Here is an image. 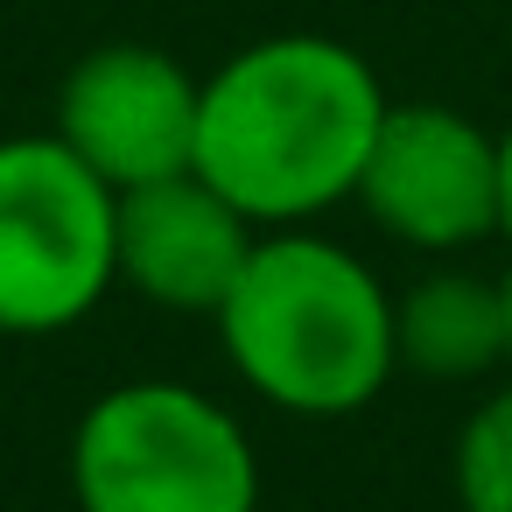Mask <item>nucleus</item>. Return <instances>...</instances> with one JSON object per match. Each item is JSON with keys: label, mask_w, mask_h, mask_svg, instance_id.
I'll return each instance as SVG.
<instances>
[{"label": "nucleus", "mask_w": 512, "mask_h": 512, "mask_svg": "<svg viewBox=\"0 0 512 512\" xmlns=\"http://www.w3.org/2000/svg\"><path fill=\"white\" fill-rule=\"evenodd\" d=\"M379 71L337 36H260L197 78L190 169L260 232L316 225L358 197L386 120Z\"/></svg>", "instance_id": "f257e3e1"}, {"label": "nucleus", "mask_w": 512, "mask_h": 512, "mask_svg": "<svg viewBox=\"0 0 512 512\" xmlns=\"http://www.w3.org/2000/svg\"><path fill=\"white\" fill-rule=\"evenodd\" d=\"M211 323L246 393L295 421H344L400 372L393 288L309 225L260 232Z\"/></svg>", "instance_id": "f03ea898"}, {"label": "nucleus", "mask_w": 512, "mask_h": 512, "mask_svg": "<svg viewBox=\"0 0 512 512\" xmlns=\"http://www.w3.org/2000/svg\"><path fill=\"white\" fill-rule=\"evenodd\" d=\"M78 512H260V456L246 421L183 386H106L71 428Z\"/></svg>", "instance_id": "7ed1b4c3"}, {"label": "nucleus", "mask_w": 512, "mask_h": 512, "mask_svg": "<svg viewBox=\"0 0 512 512\" xmlns=\"http://www.w3.org/2000/svg\"><path fill=\"white\" fill-rule=\"evenodd\" d=\"M120 288V190L57 134L0 141V337H57Z\"/></svg>", "instance_id": "20e7f679"}, {"label": "nucleus", "mask_w": 512, "mask_h": 512, "mask_svg": "<svg viewBox=\"0 0 512 512\" xmlns=\"http://www.w3.org/2000/svg\"><path fill=\"white\" fill-rule=\"evenodd\" d=\"M351 204L414 253L498 239V134L435 99L386 106Z\"/></svg>", "instance_id": "39448f33"}, {"label": "nucleus", "mask_w": 512, "mask_h": 512, "mask_svg": "<svg viewBox=\"0 0 512 512\" xmlns=\"http://www.w3.org/2000/svg\"><path fill=\"white\" fill-rule=\"evenodd\" d=\"M50 134L113 190L183 176L197 155V78L155 43H106L71 64Z\"/></svg>", "instance_id": "423d86ee"}, {"label": "nucleus", "mask_w": 512, "mask_h": 512, "mask_svg": "<svg viewBox=\"0 0 512 512\" xmlns=\"http://www.w3.org/2000/svg\"><path fill=\"white\" fill-rule=\"evenodd\" d=\"M260 225L239 218L197 169L120 190V281L176 316H218Z\"/></svg>", "instance_id": "0eeeda50"}, {"label": "nucleus", "mask_w": 512, "mask_h": 512, "mask_svg": "<svg viewBox=\"0 0 512 512\" xmlns=\"http://www.w3.org/2000/svg\"><path fill=\"white\" fill-rule=\"evenodd\" d=\"M393 344L400 372L421 379H484L505 365V288L470 267H435L393 295Z\"/></svg>", "instance_id": "6e6552de"}, {"label": "nucleus", "mask_w": 512, "mask_h": 512, "mask_svg": "<svg viewBox=\"0 0 512 512\" xmlns=\"http://www.w3.org/2000/svg\"><path fill=\"white\" fill-rule=\"evenodd\" d=\"M449 484L463 512H512V386L470 407L449 449Z\"/></svg>", "instance_id": "1a4fd4ad"}, {"label": "nucleus", "mask_w": 512, "mask_h": 512, "mask_svg": "<svg viewBox=\"0 0 512 512\" xmlns=\"http://www.w3.org/2000/svg\"><path fill=\"white\" fill-rule=\"evenodd\" d=\"M498 239H512V127L498 134Z\"/></svg>", "instance_id": "9d476101"}, {"label": "nucleus", "mask_w": 512, "mask_h": 512, "mask_svg": "<svg viewBox=\"0 0 512 512\" xmlns=\"http://www.w3.org/2000/svg\"><path fill=\"white\" fill-rule=\"evenodd\" d=\"M498 288H505V365H512V274H505Z\"/></svg>", "instance_id": "9b49d317"}]
</instances>
